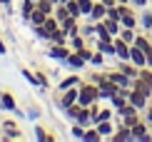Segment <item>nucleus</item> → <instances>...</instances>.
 <instances>
[{
    "instance_id": "1",
    "label": "nucleus",
    "mask_w": 152,
    "mask_h": 142,
    "mask_svg": "<svg viewBox=\"0 0 152 142\" xmlns=\"http://www.w3.org/2000/svg\"><path fill=\"white\" fill-rule=\"evenodd\" d=\"M77 102L82 107H90L92 102H100V92H97V85L95 82H90V80H82L80 85H77Z\"/></svg>"
},
{
    "instance_id": "2",
    "label": "nucleus",
    "mask_w": 152,
    "mask_h": 142,
    "mask_svg": "<svg viewBox=\"0 0 152 142\" xmlns=\"http://www.w3.org/2000/svg\"><path fill=\"white\" fill-rule=\"evenodd\" d=\"M77 92H80L77 85H75V87H67V90H62V92H58V100H55V102H58V107H60V110H65V107L75 105V102H77Z\"/></svg>"
},
{
    "instance_id": "3",
    "label": "nucleus",
    "mask_w": 152,
    "mask_h": 142,
    "mask_svg": "<svg viewBox=\"0 0 152 142\" xmlns=\"http://www.w3.org/2000/svg\"><path fill=\"white\" fill-rule=\"evenodd\" d=\"M0 110H3V112H10V115H20L18 102H15L10 90H0Z\"/></svg>"
},
{
    "instance_id": "4",
    "label": "nucleus",
    "mask_w": 152,
    "mask_h": 142,
    "mask_svg": "<svg viewBox=\"0 0 152 142\" xmlns=\"http://www.w3.org/2000/svg\"><path fill=\"white\" fill-rule=\"evenodd\" d=\"M60 65H62V67H67L70 72H80V70H85V65H87V62H85V60H82V57L72 50V53L67 55L65 60H60Z\"/></svg>"
},
{
    "instance_id": "5",
    "label": "nucleus",
    "mask_w": 152,
    "mask_h": 142,
    "mask_svg": "<svg viewBox=\"0 0 152 142\" xmlns=\"http://www.w3.org/2000/svg\"><path fill=\"white\" fill-rule=\"evenodd\" d=\"M127 102H130L132 107H137L140 112H145V110H147V105H150L152 100H150L145 92H140V90H135V87H132V90H130V97H127Z\"/></svg>"
},
{
    "instance_id": "6",
    "label": "nucleus",
    "mask_w": 152,
    "mask_h": 142,
    "mask_svg": "<svg viewBox=\"0 0 152 142\" xmlns=\"http://www.w3.org/2000/svg\"><path fill=\"white\" fill-rule=\"evenodd\" d=\"M132 130V140L135 142H152V135H150V125L145 120H140L135 127H130Z\"/></svg>"
},
{
    "instance_id": "7",
    "label": "nucleus",
    "mask_w": 152,
    "mask_h": 142,
    "mask_svg": "<svg viewBox=\"0 0 152 142\" xmlns=\"http://www.w3.org/2000/svg\"><path fill=\"white\" fill-rule=\"evenodd\" d=\"M0 127L5 130V135H0V140H20V137H23V132H20V127H18V122H12V120H5Z\"/></svg>"
},
{
    "instance_id": "8",
    "label": "nucleus",
    "mask_w": 152,
    "mask_h": 142,
    "mask_svg": "<svg viewBox=\"0 0 152 142\" xmlns=\"http://www.w3.org/2000/svg\"><path fill=\"white\" fill-rule=\"evenodd\" d=\"M117 90H120V85H115V82H112L110 77H107L105 82H100V85H97V92H100V102H105V100H110L112 95L117 92Z\"/></svg>"
},
{
    "instance_id": "9",
    "label": "nucleus",
    "mask_w": 152,
    "mask_h": 142,
    "mask_svg": "<svg viewBox=\"0 0 152 142\" xmlns=\"http://www.w3.org/2000/svg\"><path fill=\"white\" fill-rule=\"evenodd\" d=\"M70 53H72L70 45H50V48H48V57H53V60H58V62L65 60Z\"/></svg>"
},
{
    "instance_id": "10",
    "label": "nucleus",
    "mask_w": 152,
    "mask_h": 142,
    "mask_svg": "<svg viewBox=\"0 0 152 142\" xmlns=\"http://www.w3.org/2000/svg\"><path fill=\"white\" fill-rule=\"evenodd\" d=\"M105 18H107V5L102 3V0H95V5H92V10H90V15H87V20L100 23V20H105Z\"/></svg>"
},
{
    "instance_id": "11",
    "label": "nucleus",
    "mask_w": 152,
    "mask_h": 142,
    "mask_svg": "<svg viewBox=\"0 0 152 142\" xmlns=\"http://www.w3.org/2000/svg\"><path fill=\"white\" fill-rule=\"evenodd\" d=\"M107 102H110V107L115 110V115L120 117V115L125 112V107H127V95H122V92H115V95H112V97L107 100Z\"/></svg>"
},
{
    "instance_id": "12",
    "label": "nucleus",
    "mask_w": 152,
    "mask_h": 142,
    "mask_svg": "<svg viewBox=\"0 0 152 142\" xmlns=\"http://www.w3.org/2000/svg\"><path fill=\"white\" fill-rule=\"evenodd\" d=\"M112 42H115V57L117 60H130V42H125L120 35Z\"/></svg>"
},
{
    "instance_id": "13",
    "label": "nucleus",
    "mask_w": 152,
    "mask_h": 142,
    "mask_svg": "<svg viewBox=\"0 0 152 142\" xmlns=\"http://www.w3.org/2000/svg\"><path fill=\"white\" fill-rule=\"evenodd\" d=\"M60 28L67 33V37H70V35H77V33H80V18H72V15H67L65 20L60 23Z\"/></svg>"
},
{
    "instance_id": "14",
    "label": "nucleus",
    "mask_w": 152,
    "mask_h": 142,
    "mask_svg": "<svg viewBox=\"0 0 152 142\" xmlns=\"http://www.w3.org/2000/svg\"><path fill=\"white\" fill-rule=\"evenodd\" d=\"M130 62H135L137 67H147V55L137 45H130Z\"/></svg>"
},
{
    "instance_id": "15",
    "label": "nucleus",
    "mask_w": 152,
    "mask_h": 142,
    "mask_svg": "<svg viewBox=\"0 0 152 142\" xmlns=\"http://www.w3.org/2000/svg\"><path fill=\"white\" fill-rule=\"evenodd\" d=\"M137 18H140V30L142 33H150L152 30V12H150V8L137 10Z\"/></svg>"
},
{
    "instance_id": "16",
    "label": "nucleus",
    "mask_w": 152,
    "mask_h": 142,
    "mask_svg": "<svg viewBox=\"0 0 152 142\" xmlns=\"http://www.w3.org/2000/svg\"><path fill=\"white\" fill-rule=\"evenodd\" d=\"M95 127H97V132H100L102 140H110L112 132H115V120H102V122H97Z\"/></svg>"
},
{
    "instance_id": "17",
    "label": "nucleus",
    "mask_w": 152,
    "mask_h": 142,
    "mask_svg": "<svg viewBox=\"0 0 152 142\" xmlns=\"http://www.w3.org/2000/svg\"><path fill=\"white\" fill-rule=\"evenodd\" d=\"M80 82H82V77L77 72H70L67 77H62L58 82V92H62V90H67V87H75V85H80Z\"/></svg>"
},
{
    "instance_id": "18",
    "label": "nucleus",
    "mask_w": 152,
    "mask_h": 142,
    "mask_svg": "<svg viewBox=\"0 0 152 142\" xmlns=\"http://www.w3.org/2000/svg\"><path fill=\"white\" fill-rule=\"evenodd\" d=\"M75 122L82 125V127H92V112H90V107H82L77 112V117H75Z\"/></svg>"
},
{
    "instance_id": "19",
    "label": "nucleus",
    "mask_w": 152,
    "mask_h": 142,
    "mask_svg": "<svg viewBox=\"0 0 152 142\" xmlns=\"http://www.w3.org/2000/svg\"><path fill=\"white\" fill-rule=\"evenodd\" d=\"M48 45H67V33L62 28H58L53 35H50V40H48Z\"/></svg>"
},
{
    "instance_id": "20",
    "label": "nucleus",
    "mask_w": 152,
    "mask_h": 142,
    "mask_svg": "<svg viewBox=\"0 0 152 142\" xmlns=\"http://www.w3.org/2000/svg\"><path fill=\"white\" fill-rule=\"evenodd\" d=\"M48 20V12H42V10H33V15H30V20H28V25H30V28H35V25H42V23H45Z\"/></svg>"
},
{
    "instance_id": "21",
    "label": "nucleus",
    "mask_w": 152,
    "mask_h": 142,
    "mask_svg": "<svg viewBox=\"0 0 152 142\" xmlns=\"http://www.w3.org/2000/svg\"><path fill=\"white\" fill-rule=\"evenodd\" d=\"M67 45H70V48L72 50H80V48H85V45H87V37L85 35H70V37H67Z\"/></svg>"
},
{
    "instance_id": "22",
    "label": "nucleus",
    "mask_w": 152,
    "mask_h": 142,
    "mask_svg": "<svg viewBox=\"0 0 152 142\" xmlns=\"http://www.w3.org/2000/svg\"><path fill=\"white\" fill-rule=\"evenodd\" d=\"M33 10H35V3L33 0H23V5H20V18L25 23L30 20V15H33Z\"/></svg>"
},
{
    "instance_id": "23",
    "label": "nucleus",
    "mask_w": 152,
    "mask_h": 142,
    "mask_svg": "<svg viewBox=\"0 0 152 142\" xmlns=\"http://www.w3.org/2000/svg\"><path fill=\"white\" fill-rule=\"evenodd\" d=\"M120 120H122V122H125V125H127V127H135L137 122L142 120V112H127V115H122V117H120Z\"/></svg>"
},
{
    "instance_id": "24",
    "label": "nucleus",
    "mask_w": 152,
    "mask_h": 142,
    "mask_svg": "<svg viewBox=\"0 0 152 142\" xmlns=\"http://www.w3.org/2000/svg\"><path fill=\"white\" fill-rule=\"evenodd\" d=\"M102 23H105V28L110 30V35H115V37L120 35V30H122V25H120V20H112V18H105Z\"/></svg>"
},
{
    "instance_id": "25",
    "label": "nucleus",
    "mask_w": 152,
    "mask_h": 142,
    "mask_svg": "<svg viewBox=\"0 0 152 142\" xmlns=\"http://www.w3.org/2000/svg\"><path fill=\"white\" fill-rule=\"evenodd\" d=\"M82 140H85V142H100V140H102V137H100V132H97V127H85V135H82Z\"/></svg>"
},
{
    "instance_id": "26",
    "label": "nucleus",
    "mask_w": 152,
    "mask_h": 142,
    "mask_svg": "<svg viewBox=\"0 0 152 142\" xmlns=\"http://www.w3.org/2000/svg\"><path fill=\"white\" fill-rule=\"evenodd\" d=\"M33 130H35V132H33V135H35V140H40V142H48V140H55V137H53V135H50V132H48V130H45V127H42V125H35Z\"/></svg>"
},
{
    "instance_id": "27",
    "label": "nucleus",
    "mask_w": 152,
    "mask_h": 142,
    "mask_svg": "<svg viewBox=\"0 0 152 142\" xmlns=\"http://www.w3.org/2000/svg\"><path fill=\"white\" fill-rule=\"evenodd\" d=\"M80 110H82V105H80V102H75V105H70V107H65V110H62V115H65V117L70 120V122H75V117H77V112H80Z\"/></svg>"
},
{
    "instance_id": "28",
    "label": "nucleus",
    "mask_w": 152,
    "mask_h": 142,
    "mask_svg": "<svg viewBox=\"0 0 152 142\" xmlns=\"http://www.w3.org/2000/svg\"><path fill=\"white\" fill-rule=\"evenodd\" d=\"M120 37H122V40L125 42H135V37H137V28H122V30H120Z\"/></svg>"
},
{
    "instance_id": "29",
    "label": "nucleus",
    "mask_w": 152,
    "mask_h": 142,
    "mask_svg": "<svg viewBox=\"0 0 152 142\" xmlns=\"http://www.w3.org/2000/svg\"><path fill=\"white\" fill-rule=\"evenodd\" d=\"M80 35H85L87 40H90V37H95V23H92V20L80 23Z\"/></svg>"
},
{
    "instance_id": "30",
    "label": "nucleus",
    "mask_w": 152,
    "mask_h": 142,
    "mask_svg": "<svg viewBox=\"0 0 152 142\" xmlns=\"http://www.w3.org/2000/svg\"><path fill=\"white\" fill-rule=\"evenodd\" d=\"M105 53H100V50H95V53H92V57H90V65L92 67H105Z\"/></svg>"
},
{
    "instance_id": "31",
    "label": "nucleus",
    "mask_w": 152,
    "mask_h": 142,
    "mask_svg": "<svg viewBox=\"0 0 152 142\" xmlns=\"http://www.w3.org/2000/svg\"><path fill=\"white\" fill-rule=\"evenodd\" d=\"M35 8H37V10H42V12H48V15H53L55 3H53V0H37V3H35Z\"/></svg>"
},
{
    "instance_id": "32",
    "label": "nucleus",
    "mask_w": 152,
    "mask_h": 142,
    "mask_svg": "<svg viewBox=\"0 0 152 142\" xmlns=\"http://www.w3.org/2000/svg\"><path fill=\"white\" fill-rule=\"evenodd\" d=\"M42 25H45V30H48V33H50V35H53V33H55V30H58V28H60V20H58V18H55V15H48V20H45V23H42Z\"/></svg>"
},
{
    "instance_id": "33",
    "label": "nucleus",
    "mask_w": 152,
    "mask_h": 142,
    "mask_svg": "<svg viewBox=\"0 0 152 142\" xmlns=\"http://www.w3.org/2000/svg\"><path fill=\"white\" fill-rule=\"evenodd\" d=\"M77 5H80V12H82V18L87 20V15H90L92 5H95V0H77Z\"/></svg>"
},
{
    "instance_id": "34",
    "label": "nucleus",
    "mask_w": 152,
    "mask_h": 142,
    "mask_svg": "<svg viewBox=\"0 0 152 142\" xmlns=\"http://www.w3.org/2000/svg\"><path fill=\"white\" fill-rule=\"evenodd\" d=\"M65 8H67V12H70L72 18H82V12H80V5H77V0H67V3H65Z\"/></svg>"
},
{
    "instance_id": "35",
    "label": "nucleus",
    "mask_w": 152,
    "mask_h": 142,
    "mask_svg": "<svg viewBox=\"0 0 152 142\" xmlns=\"http://www.w3.org/2000/svg\"><path fill=\"white\" fill-rule=\"evenodd\" d=\"M75 53H77L82 60L87 62V65H90V57H92V53H95V48H90V45H85V48H80V50H75Z\"/></svg>"
},
{
    "instance_id": "36",
    "label": "nucleus",
    "mask_w": 152,
    "mask_h": 142,
    "mask_svg": "<svg viewBox=\"0 0 152 142\" xmlns=\"http://www.w3.org/2000/svg\"><path fill=\"white\" fill-rule=\"evenodd\" d=\"M53 15H55V18H58V20L62 23V20H65V18H67V15H70V12H67V8H65V3H60V5H55Z\"/></svg>"
},
{
    "instance_id": "37",
    "label": "nucleus",
    "mask_w": 152,
    "mask_h": 142,
    "mask_svg": "<svg viewBox=\"0 0 152 142\" xmlns=\"http://www.w3.org/2000/svg\"><path fill=\"white\" fill-rule=\"evenodd\" d=\"M20 75H23V77H25V80H28V82H30L33 87H40V85H37V77H35V72H33V70L23 67V70H20Z\"/></svg>"
},
{
    "instance_id": "38",
    "label": "nucleus",
    "mask_w": 152,
    "mask_h": 142,
    "mask_svg": "<svg viewBox=\"0 0 152 142\" xmlns=\"http://www.w3.org/2000/svg\"><path fill=\"white\" fill-rule=\"evenodd\" d=\"M35 77H37V85H40V90H48V87H50V80H48V75L42 72V70H35Z\"/></svg>"
},
{
    "instance_id": "39",
    "label": "nucleus",
    "mask_w": 152,
    "mask_h": 142,
    "mask_svg": "<svg viewBox=\"0 0 152 142\" xmlns=\"http://www.w3.org/2000/svg\"><path fill=\"white\" fill-rule=\"evenodd\" d=\"M33 33H35V37H40V40H50V33H48V30H45V25H35V28H33Z\"/></svg>"
},
{
    "instance_id": "40",
    "label": "nucleus",
    "mask_w": 152,
    "mask_h": 142,
    "mask_svg": "<svg viewBox=\"0 0 152 142\" xmlns=\"http://www.w3.org/2000/svg\"><path fill=\"white\" fill-rule=\"evenodd\" d=\"M70 135H72L75 140H82V135H85V127L77 125V122H72V125H70Z\"/></svg>"
},
{
    "instance_id": "41",
    "label": "nucleus",
    "mask_w": 152,
    "mask_h": 142,
    "mask_svg": "<svg viewBox=\"0 0 152 142\" xmlns=\"http://www.w3.org/2000/svg\"><path fill=\"white\" fill-rule=\"evenodd\" d=\"M142 120L147 122V125H152V102L147 105V110H145V112H142Z\"/></svg>"
},
{
    "instance_id": "42",
    "label": "nucleus",
    "mask_w": 152,
    "mask_h": 142,
    "mask_svg": "<svg viewBox=\"0 0 152 142\" xmlns=\"http://www.w3.org/2000/svg\"><path fill=\"white\" fill-rule=\"evenodd\" d=\"M130 5L137 8V10H142V8H147V0H130Z\"/></svg>"
},
{
    "instance_id": "43",
    "label": "nucleus",
    "mask_w": 152,
    "mask_h": 142,
    "mask_svg": "<svg viewBox=\"0 0 152 142\" xmlns=\"http://www.w3.org/2000/svg\"><path fill=\"white\" fill-rule=\"evenodd\" d=\"M28 117H30V120H37V117H40V110H35V107H33V110L28 112Z\"/></svg>"
},
{
    "instance_id": "44",
    "label": "nucleus",
    "mask_w": 152,
    "mask_h": 142,
    "mask_svg": "<svg viewBox=\"0 0 152 142\" xmlns=\"http://www.w3.org/2000/svg\"><path fill=\"white\" fill-rule=\"evenodd\" d=\"M0 55H8V45L3 42V37H0Z\"/></svg>"
},
{
    "instance_id": "45",
    "label": "nucleus",
    "mask_w": 152,
    "mask_h": 142,
    "mask_svg": "<svg viewBox=\"0 0 152 142\" xmlns=\"http://www.w3.org/2000/svg\"><path fill=\"white\" fill-rule=\"evenodd\" d=\"M0 3H3V5H12V0H0Z\"/></svg>"
},
{
    "instance_id": "46",
    "label": "nucleus",
    "mask_w": 152,
    "mask_h": 142,
    "mask_svg": "<svg viewBox=\"0 0 152 142\" xmlns=\"http://www.w3.org/2000/svg\"><path fill=\"white\" fill-rule=\"evenodd\" d=\"M53 3H55V5H60V3H65V0H53Z\"/></svg>"
},
{
    "instance_id": "47",
    "label": "nucleus",
    "mask_w": 152,
    "mask_h": 142,
    "mask_svg": "<svg viewBox=\"0 0 152 142\" xmlns=\"http://www.w3.org/2000/svg\"><path fill=\"white\" fill-rule=\"evenodd\" d=\"M117 3H130V0H117Z\"/></svg>"
},
{
    "instance_id": "48",
    "label": "nucleus",
    "mask_w": 152,
    "mask_h": 142,
    "mask_svg": "<svg viewBox=\"0 0 152 142\" xmlns=\"http://www.w3.org/2000/svg\"><path fill=\"white\" fill-rule=\"evenodd\" d=\"M150 40H152V30H150Z\"/></svg>"
},
{
    "instance_id": "49",
    "label": "nucleus",
    "mask_w": 152,
    "mask_h": 142,
    "mask_svg": "<svg viewBox=\"0 0 152 142\" xmlns=\"http://www.w3.org/2000/svg\"><path fill=\"white\" fill-rule=\"evenodd\" d=\"M150 135H152V125H150Z\"/></svg>"
},
{
    "instance_id": "50",
    "label": "nucleus",
    "mask_w": 152,
    "mask_h": 142,
    "mask_svg": "<svg viewBox=\"0 0 152 142\" xmlns=\"http://www.w3.org/2000/svg\"><path fill=\"white\" fill-rule=\"evenodd\" d=\"M33 3H37V0H33Z\"/></svg>"
},
{
    "instance_id": "51",
    "label": "nucleus",
    "mask_w": 152,
    "mask_h": 142,
    "mask_svg": "<svg viewBox=\"0 0 152 142\" xmlns=\"http://www.w3.org/2000/svg\"><path fill=\"white\" fill-rule=\"evenodd\" d=\"M150 12H152V8H150Z\"/></svg>"
},
{
    "instance_id": "52",
    "label": "nucleus",
    "mask_w": 152,
    "mask_h": 142,
    "mask_svg": "<svg viewBox=\"0 0 152 142\" xmlns=\"http://www.w3.org/2000/svg\"><path fill=\"white\" fill-rule=\"evenodd\" d=\"M65 3H67V0H65Z\"/></svg>"
}]
</instances>
